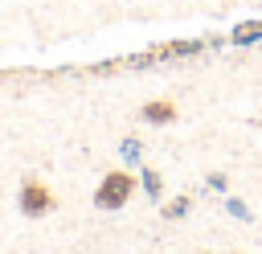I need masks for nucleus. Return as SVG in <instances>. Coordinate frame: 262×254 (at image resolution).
I'll return each mask as SVG.
<instances>
[{
  "label": "nucleus",
  "mask_w": 262,
  "mask_h": 254,
  "mask_svg": "<svg viewBox=\"0 0 262 254\" xmlns=\"http://www.w3.org/2000/svg\"><path fill=\"white\" fill-rule=\"evenodd\" d=\"M135 188H139V176L115 168V172H106V176L98 180V188H94V205H98L102 213H115V209H123V205L135 197Z\"/></svg>",
  "instance_id": "obj_1"
},
{
  "label": "nucleus",
  "mask_w": 262,
  "mask_h": 254,
  "mask_svg": "<svg viewBox=\"0 0 262 254\" xmlns=\"http://www.w3.org/2000/svg\"><path fill=\"white\" fill-rule=\"evenodd\" d=\"M16 205H20L25 217H45V213L57 205V197H53V188H49L41 176H25V180H20V193H16Z\"/></svg>",
  "instance_id": "obj_2"
},
{
  "label": "nucleus",
  "mask_w": 262,
  "mask_h": 254,
  "mask_svg": "<svg viewBox=\"0 0 262 254\" xmlns=\"http://www.w3.org/2000/svg\"><path fill=\"white\" fill-rule=\"evenodd\" d=\"M139 115H143L147 123H156V127H168V123L180 119V107H176L172 98H147V102L139 107Z\"/></svg>",
  "instance_id": "obj_3"
},
{
  "label": "nucleus",
  "mask_w": 262,
  "mask_h": 254,
  "mask_svg": "<svg viewBox=\"0 0 262 254\" xmlns=\"http://www.w3.org/2000/svg\"><path fill=\"white\" fill-rule=\"evenodd\" d=\"M188 209H192V197H184V193H180V197H172V201L164 205V217H168V221H180Z\"/></svg>",
  "instance_id": "obj_4"
},
{
  "label": "nucleus",
  "mask_w": 262,
  "mask_h": 254,
  "mask_svg": "<svg viewBox=\"0 0 262 254\" xmlns=\"http://www.w3.org/2000/svg\"><path fill=\"white\" fill-rule=\"evenodd\" d=\"M139 188H147V197H160V188H164V176H160L156 168H143V176H139Z\"/></svg>",
  "instance_id": "obj_5"
},
{
  "label": "nucleus",
  "mask_w": 262,
  "mask_h": 254,
  "mask_svg": "<svg viewBox=\"0 0 262 254\" xmlns=\"http://www.w3.org/2000/svg\"><path fill=\"white\" fill-rule=\"evenodd\" d=\"M258 37H262V25H242L233 33V41H258Z\"/></svg>",
  "instance_id": "obj_6"
},
{
  "label": "nucleus",
  "mask_w": 262,
  "mask_h": 254,
  "mask_svg": "<svg viewBox=\"0 0 262 254\" xmlns=\"http://www.w3.org/2000/svg\"><path fill=\"white\" fill-rule=\"evenodd\" d=\"M123 156H127V160H135V156H139V143H135V139H127V143H123Z\"/></svg>",
  "instance_id": "obj_7"
},
{
  "label": "nucleus",
  "mask_w": 262,
  "mask_h": 254,
  "mask_svg": "<svg viewBox=\"0 0 262 254\" xmlns=\"http://www.w3.org/2000/svg\"><path fill=\"white\" fill-rule=\"evenodd\" d=\"M205 254H213V250H205Z\"/></svg>",
  "instance_id": "obj_8"
}]
</instances>
